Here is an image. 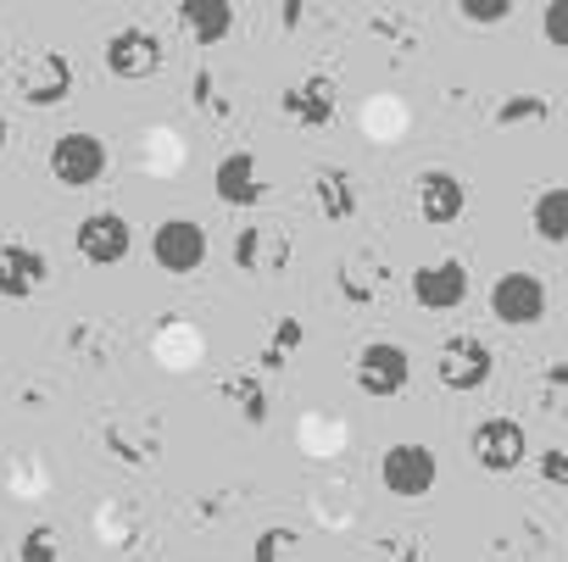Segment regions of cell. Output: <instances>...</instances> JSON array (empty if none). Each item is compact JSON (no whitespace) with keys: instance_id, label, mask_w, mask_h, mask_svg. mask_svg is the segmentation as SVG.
Wrapping results in <instances>:
<instances>
[{"instance_id":"33","label":"cell","mask_w":568,"mask_h":562,"mask_svg":"<svg viewBox=\"0 0 568 562\" xmlns=\"http://www.w3.org/2000/svg\"><path fill=\"white\" fill-rule=\"evenodd\" d=\"M0 68H7V40H0Z\"/></svg>"},{"instance_id":"28","label":"cell","mask_w":568,"mask_h":562,"mask_svg":"<svg viewBox=\"0 0 568 562\" xmlns=\"http://www.w3.org/2000/svg\"><path fill=\"white\" fill-rule=\"evenodd\" d=\"M540 34H546V45L568 51V0H546V12H540Z\"/></svg>"},{"instance_id":"9","label":"cell","mask_w":568,"mask_h":562,"mask_svg":"<svg viewBox=\"0 0 568 562\" xmlns=\"http://www.w3.org/2000/svg\"><path fill=\"white\" fill-rule=\"evenodd\" d=\"M151 256H156L162 273L190 278V273L206 262V228L190 223V217H168V223H156V234H151Z\"/></svg>"},{"instance_id":"7","label":"cell","mask_w":568,"mask_h":562,"mask_svg":"<svg viewBox=\"0 0 568 562\" xmlns=\"http://www.w3.org/2000/svg\"><path fill=\"white\" fill-rule=\"evenodd\" d=\"M468 451L485 473H513L529 457V435H524L518 418H479L474 435H468Z\"/></svg>"},{"instance_id":"29","label":"cell","mask_w":568,"mask_h":562,"mask_svg":"<svg viewBox=\"0 0 568 562\" xmlns=\"http://www.w3.org/2000/svg\"><path fill=\"white\" fill-rule=\"evenodd\" d=\"M540 479H546V484H562V490H568V451H562V446L540 451Z\"/></svg>"},{"instance_id":"30","label":"cell","mask_w":568,"mask_h":562,"mask_svg":"<svg viewBox=\"0 0 568 562\" xmlns=\"http://www.w3.org/2000/svg\"><path fill=\"white\" fill-rule=\"evenodd\" d=\"M190 90H195V95H190V101H195V106H201V112H206V106H212V112H217V117H223V112H229V106H223V101H217V79H212V73H195V84H190Z\"/></svg>"},{"instance_id":"3","label":"cell","mask_w":568,"mask_h":562,"mask_svg":"<svg viewBox=\"0 0 568 562\" xmlns=\"http://www.w3.org/2000/svg\"><path fill=\"white\" fill-rule=\"evenodd\" d=\"M435 374H440V385H446L452 396H474V390L490 385L496 351H490L479 335H452V340L440 346V357H435Z\"/></svg>"},{"instance_id":"13","label":"cell","mask_w":568,"mask_h":562,"mask_svg":"<svg viewBox=\"0 0 568 562\" xmlns=\"http://www.w3.org/2000/svg\"><path fill=\"white\" fill-rule=\"evenodd\" d=\"M284 117H296L302 129H329L341 117V84L324 79V73L291 84V90H284Z\"/></svg>"},{"instance_id":"17","label":"cell","mask_w":568,"mask_h":562,"mask_svg":"<svg viewBox=\"0 0 568 562\" xmlns=\"http://www.w3.org/2000/svg\"><path fill=\"white\" fill-rule=\"evenodd\" d=\"M179 23L195 45H217L234 29V7L229 0H179Z\"/></svg>"},{"instance_id":"2","label":"cell","mask_w":568,"mask_h":562,"mask_svg":"<svg viewBox=\"0 0 568 562\" xmlns=\"http://www.w3.org/2000/svg\"><path fill=\"white\" fill-rule=\"evenodd\" d=\"M101 62H106L112 79H123V84H145V79L162 73L168 45H162V34H151V29L134 23V29H118V34L101 45Z\"/></svg>"},{"instance_id":"11","label":"cell","mask_w":568,"mask_h":562,"mask_svg":"<svg viewBox=\"0 0 568 562\" xmlns=\"http://www.w3.org/2000/svg\"><path fill=\"white\" fill-rule=\"evenodd\" d=\"M413 302L429 307V313H452L468 302V267L463 262H429V267H413Z\"/></svg>"},{"instance_id":"1","label":"cell","mask_w":568,"mask_h":562,"mask_svg":"<svg viewBox=\"0 0 568 562\" xmlns=\"http://www.w3.org/2000/svg\"><path fill=\"white\" fill-rule=\"evenodd\" d=\"M12 84H18V95H23L29 106L51 112V106H62V101L79 90V68H73L57 45H34V51H23Z\"/></svg>"},{"instance_id":"5","label":"cell","mask_w":568,"mask_h":562,"mask_svg":"<svg viewBox=\"0 0 568 562\" xmlns=\"http://www.w3.org/2000/svg\"><path fill=\"white\" fill-rule=\"evenodd\" d=\"M407 385H413V357H407V346H396V340H368V346L357 351V390H363V396L390 401V396H402Z\"/></svg>"},{"instance_id":"22","label":"cell","mask_w":568,"mask_h":562,"mask_svg":"<svg viewBox=\"0 0 568 562\" xmlns=\"http://www.w3.org/2000/svg\"><path fill=\"white\" fill-rule=\"evenodd\" d=\"M302 340H307V329H302L296 318H278V324H273V340H267V351H262V368H284V362L302 351Z\"/></svg>"},{"instance_id":"26","label":"cell","mask_w":568,"mask_h":562,"mask_svg":"<svg viewBox=\"0 0 568 562\" xmlns=\"http://www.w3.org/2000/svg\"><path fill=\"white\" fill-rule=\"evenodd\" d=\"M540 407L546 412H568V357L540 374Z\"/></svg>"},{"instance_id":"14","label":"cell","mask_w":568,"mask_h":562,"mask_svg":"<svg viewBox=\"0 0 568 562\" xmlns=\"http://www.w3.org/2000/svg\"><path fill=\"white\" fill-rule=\"evenodd\" d=\"M212 190H217V201H223V206H234V212H251V206L267 195L262 167H256V156H251V151H229V156L212 167Z\"/></svg>"},{"instance_id":"27","label":"cell","mask_w":568,"mask_h":562,"mask_svg":"<svg viewBox=\"0 0 568 562\" xmlns=\"http://www.w3.org/2000/svg\"><path fill=\"white\" fill-rule=\"evenodd\" d=\"M296 545V529H284V523H273V529H262L256 534V551H251V562H278L284 551Z\"/></svg>"},{"instance_id":"21","label":"cell","mask_w":568,"mask_h":562,"mask_svg":"<svg viewBox=\"0 0 568 562\" xmlns=\"http://www.w3.org/2000/svg\"><path fill=\"white\" fill-rule=\"evenodd\" d=\"M546 117H551V101L535 95V90H513V95H501L496 112H490L496 129H529V123H546Z\"/></svg>"},{"instance_id":"20","label":"cell","mask_w":568,"mask_h":562,"mask_svg":"<svg viewBox=\"0 0 568 562\" xmlns=\"http://www.w3.org/2000/svg\"><path fill=\"white\" fill-rule=\"evenodd\" d=\"M529 223H535V234H540L546 245H568V184L540 190L535 206H529Z\"/></svg>"},{"instance_id":"32","label":"cell","mask_w":568,"mask_h":562,"mask_svg":"<svg viewBox=\"0 0 568 562\" xmlns=\"http://www.w3.org/2000/svg\"><path fill=\"white\" fill-rule=\"evenodd\" d=\"M7 140H12V123H7V112H0V151H7Z\"/></svg>"},{"instance_id":"8","label":"cell","mask_w":568,"mask_h":562,"mask_svg":"<svg viewBox=\"0 0 568 562\" xmlns=\"http://www.w3.org/2000/svg\"><path fill=\"white\" fill-rule=\"evenodd\" d=\"M440 479V457L429 446H390L385 462H379V484L396 495V501H418L429 495Z\"/></svg>"},{"instance_id":"10","label":"cell","mask_w":568,"mask_h":562,"mask_svg":"<svg viewBox=\"0 0 568 562\" xmlns=\"http://www.w3.org/2000/svg\"><path fill=\"white\" fill-rule=\"evenodd\" d=\"M129 251H134V228H129L123 212L101 206V212H90V217L79 223V256H84V262L118 267V262H129Z\"/></svg>"},{"instance_id":"31","label":"cell","mask_w":568,"mask_h":562,"mask_svg":"<svg viewBox=\"0 0 568 562\" xmlns=\"http://www.w3.org/2000/svg\"><path fill=\"white\" fill-rule=\"evenodd\" d=\"M278 23H284V29H302V23H307V7H302V0H291V7H278Z\"/></svg>"},{"instance_id":"6","label":"cell","mask_w":568,"mask_h":562,"mask_svg":"<svg viewBox=\"0 0 568 562\" xmlns=\"http://www.w3.org/2000/svg\"><path fill=\"white\" fill-rule=\"evenodd\" d=\"M490 318L507 324V329H535L546 318V285L535 273H524V267L501 273L490 285Z\"/></svg>"},{"instance_id":"4","label":"cell","mask_w":568,"mask_h":562,"mask_svg":"<svg viewBox=\"0 0 568 562\" xmlns=\"http://www.w3.org/2000/svg\"><path fill=\"white\" fill-rule=\"evenodd\" d=\"M106 162H112L106 145H101L95 134H84V129H68V134L51 140V178L68 184V190L101 184V178H106Z\"/></svg>"},{"instance_id":"24","label":"cell","mask_w":568,"mask_h":562,"mask_svg":"<svg viewBox=\"0 0 568 562\" xmlns=\"http://www.w3.org/2000/svg\"><path fill=\"white\" fill-rule=\"evenodd\" d=\"M18 556H23V562H62V545H57V529H51V523H34V529L23 534V545H18Z\"/></svg>"},{"instance_id":"12","label":"cell","mask_w":568,"mask_h":562,"mask_svg":"<svg viewBox=\"0 0 568 562\" xmlns=\"http://www.w3.org/2000/svg\"><path fill=\"white\" fill-rule=\"evenodd\" d=\"M45 273H51L45 251H34V245H23V239H7V245H0V296H7V302L40 296Z\"/></svg>"},{"instance_id":"16","label":"cell","mask_w":568,"mask_h":562,"mask_svg":"<svg viewBox=\"0 0 568 562\" xmlns=\"http://www.w3.org/2000/svg\"><path fill=\"white\" fill-rule=\"evenodd\" d=\"M284 262H291V239H284L278 228H267V223L240 228V239H234V267H245V273H278Z\"/></svg>"},{"instance_id":"19","label":"cell","mask_w":568,"mask_h":562,"mask_svg":"<svg viewBox=\"0 0 568 562\" xmlns=\"http://www.w3.org/2000/svg\"><path fill=\"white\" fill-rule=\"evenodd\" d=\"M313 190H318V212L329 223H352L357 217V178L346 167H318Z\"/></svg>"},{"instance_id":"18","label":"cell","mask_w":568,"mask_h":562,"mask_svg":"<svg viewBox=\"0 0 568 562\" xmlns=\"http://www.w3.org/2000/svg\"><path fill=\"white\" fill-rule=\"evenodd\" d=\"M385 285H390V267H385L379 256H368V251L346 256V267H341V296H346L352 307H374Z\"/></svg>"},{"instance_id":"25","label":"cell","mask_w":568,"mask_h":562,"mask_svg":"<svg viewBox=\"0 0 568 562\" xmlns=\"http://www.w3.org/2000/svg\"><path fill=\"white\" fill-rule=\"evenodd\" d=\"M223 390L240 401V418H245V423H267V396H262L256 379H251V385H245V379H229Z\"/></svg>"},{"instance_id":"15","label":"cell","mask_w":568,"mask_h":562,"mask_svg":"<svg viewBox=\"0 0 568 562\" xmlns=\"http://www.w3.org/2000/svg\"><path fill=\"white\" fill-rule=\"evenodd\" d=\"M463 206H468V190H463L457 173H446V167H424L418 173V217L424 223H457Z\"/></svg>"},{"instance_id":"23","label":"cell","mask_w":568,"mask_h":562,"mask_svg":"<svg viewBox=\"0 0 568 562\" xmlns=\"http://www.w3.org/2000/svg\"><path fill=\"white\" fill-rule=\"evenodd\" d=\"M457 18L474 23V29H490V23L513 18V0H457Z\"/></svg>"}]
</instances>
